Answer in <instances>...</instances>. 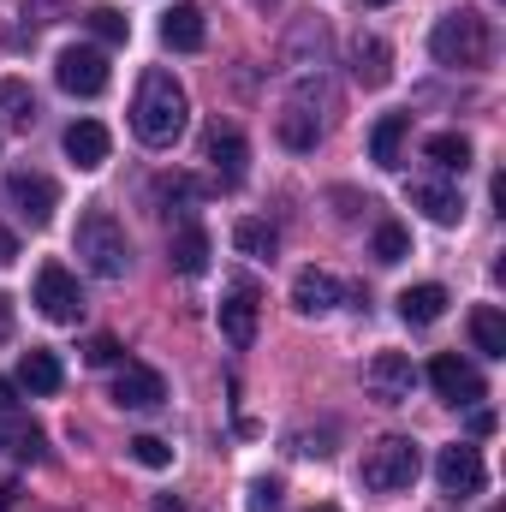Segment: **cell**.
Masks as SVG:
<instances>
[{
    "instance_id": "6da1fadb",
    "label": "cell",
    "mask_w": 506,
    "mask_h": 512,
    "mask_svg": "<svg viewBox=\"0 0 506 512\" xmlns=\"http://www.w3.org/2000/svg\"><path fill=\"white\" fill-rule=\"evenodd\" d=\"M191 126V102H185V84L173 72H143L137 84V102H131V131L149 143V149H173Z\"/></svg>"
},
{
    "instance_id": "7a4b0ae2",
    "label": "cell",
    "mask_w": 506,
    "mask_h": 512,
    "mask_svg": "<svg viewBox=\"0 0 506 512\" xmlns=\"http://www.w3.org/2000/svg\"><path fill=\"white\" fill-rule=\"evenodd\" d=\"M429 54H435L441 66H453V72H471V66H483V60L495 54V30H489V18H483L477 6H453L447 18H435Z\"/></svg>"
},
{
    "instance_id": "3957f363",
    "label": "cell",
    "mask_w": 506,
    "mask_h": 512,
    "mask_svg": "<svg viewBox=\"0 0 506 512\" xmlns=\"http://www.w3.org/2000/svg\"><path fill=\"white\" fill-rule=\"evenodd\" d=\"M78 256H84V268L90 274H102V280H120L131 268V239L126 227L108 215V209H90L84 221H78Z\"/></svg>"
},
{
    "instance_id": "277c9868",
    "label": "cell",
    "mask_w": 506,
    "mask_h": 512,
    "mask_svg": "<svg viewBox=\"0 0 506 512\" xmlns=\"http://www.w3.org/2000/svg\"><path fill=\"white\" fill-rule=\"evenodd\" d=\"M417 471H423V459H417V441H405V435H381L376 447L364 453V489H376V495H399V489H411L417 483Z\"/></svg>"
},
{
    "instance_id": "5b68a950",
    "label": "cell",
    "mask_w": 506,
    "mask_h": 512,
    "mask_svg": "<svg viewBox=\"0 0 506 512\" xmlns=\"http://www.w3.org/2000/svg\"><path fill=\"white\" fill-rule=\"evenodd\" d=\"M36 310L48 322H78L84 316V286L66 262H42L36 268Z\"/></svg>"
},
{
    "instance_id": "8992f818",
    "label": "cell",
    "mask_w": 506,
    "mask_h": 512,
    "mask_svg": "<svg viewBox=\"0 0 506 512\" xmlns=\"http://www.w3.org/2000/svg\"><path fill=\"white\" fill-rule=\"evenodd\" d=\"M435 483H441V495L465 501V495H483L489 465H483V453H477L471 441H453V447H441V459H435Z\"/></svg>"
},
{
    "instance_id": "52a82bcc",
    "label": "cell",
    "mask_w": 506,
    "mask_h": 512,
    "mask_svg": "<svg viewBox=\"0 0 506 512\" xmlns=\"http://www.w3.org/2000/svg\"><path fill=\"white\" fill-rule=\"evenodd\" d=\"M54 84H60L66 96H102V90H108V54H102V48H60Z\"/></svg>"
},
{
    "instance_id": "ba28073f",
    "label": "cell",
    "mask_w": 506,
    "mask_h": 512,
    "mask_svg": "<svg viewBox=\"0 0 506 512\" xmlns=\"http://www.w3.org/2000/svg\"><path fill=\"white\" fill-rule=\"evenodd\" d=\"M256 316H262V292H256V280H233L227 298H221V334H227L233 352H251Z\"/></svg>"
},
{
    "instance_id": "9c48e42d",
    "label": "cell",
    "mask_w": 506,
    "mask_h": 512,
    "mask_svg": "<svg viewBox=\"0 0 506 512\" xmlns=\"http://www.w3.org/2000/svg\"><path fill=\"white\" fill-rule=\"evenodd\" d=\"M203 161L215 167V179L233 191V185H245V161H251V143H245V131L239 126H215L203 131Z\"/></svg>"
},
{
    "instance_id": "30bf717a",
    "label": "cell",
    "mask_w": 506,
    "mask_h": 512,
    "mask_svg": "<svg viewBox=\"0 0 506 512\" xmlns=\"http://www.w3.org/2000/svg\"><path fill=\"white\" fill-rule=\"evenodd\" d=\"M6 209H12L18 221H30V227H48L54 209H60V191H54V179H42V173H12V179H6Z\"/></svg>"
},
{
    "instance_id": "8fae6325",
    "label": "cell",
    "mask_w": 506,
    "mask_h": 512,
    "mask_svg": "<svg viewBox=\"0 0 506 512\" xmlns=\"http://www.w3.org/2000/svg\"><path fill=\"white\" fill-rule=\"evenodd\" d=\"M364 387H370V399H381V405H405L411 387H417V370H411L405 352H376L370 370H364Z\"/></svg>"
},
{
    "instance_id": "7c38bea8",
    "label": "cell",
    "mask_w": 506,
    "mask_h": 512,
    "mask_svg": "<svg viewBox=\"0 0 506 512\" xmlns=\"http://www.w3.org/2000/svg\"><path fill=\"white\" fill-rule=\"evenodd\" d=\"M346 66H352V78H358L364 90H381V84L393 78V48L381 42L376 30H358V36L346 42Z\"/></svg>"
},
{
    "instance_id": "4fadbf2b",
    "label": "cell",
    "mask_w": 506,
    "mask_h": 512,
    "mask_svg": "<svg viewBox=\"0 0 506 512\" xmlns=\"http://www.w3.org/2000/svg\"><path fill=\"white\" fill-rule=\"evenodd\" d=\"M429 387L447 399V405H477L489 387H483V376L465 364V358H453V352H441L435 364H429Z\"/></svg>"
},
{
    "instance_id": "5bb4252c",
    "label": "cell",
    "mask_w": 506,
    "mask_h": 512,
    "mask_svg": "<svg viewBox=\"0 0 506 512\" xmlns=\"http://www.w3.org/2000/svg\"><path fill=\"white\" fill-rule=\"evenodd\" d=\"M114 405H120V411H161V405H167V382H161V370H149V364H126V370L114 376Z\"/></svg>"
},
{
    "instance_id": "9a60e30c",
    "label": "cell",
    "mask_w": 506,
    "mask_h": 512,
    "mask_svg": "<svg viewBox=\"0 0 506 512\" xmlns=\"http://www.w3.org/2000/svg\"><path fill=\"white\" fill-rule=\"evenodd\" d=\"M340 298H346V286H340L328 268H298V274H292V310H298V316H328Z\"/></svg>"
},
{
    "instance_id": "2e32d148",
    "label": "cell",
    "mask_w": 506,
    "mask_h": 512,
    "mask_svg": "<svg viewBox=\"0 0 506 512\" xmlns=\"http://www.w3.org/2000/svg\"><path fill=\"white\" fill-rule=\"evenodd\" d=\"M161 42L173 48V54H197L203 42H209V24H203V6H191V0H179L167 18H161Z\"/></svg>"
},
{
    "instance_id": "e0dca14e",
    "label": "cell",
    "mask_w": 506,
    "mask_h": 512,
    "mask_svg": "<svg viewBox=\"0 0 506 512\" xmlns=\"http://www.w3.org/2000/svg\"><path fill=\"white\" fill-rule=\"evenodd\" d=\"M411 203H417L435 227H459V221H465V197H459L453 185H441V179H417V185H411Z\"/></svg>"
},
{
    "instance_id": "ac0fdd59",
    "label": "cell",
    "mask_w": 506,
    "mask_h": 512,
    "mask_svg": "<svg viewBox=\"0 0 506 512\" xmlns=\"http://www.w3.org/2000/svg\"><path fill=\"white\" fill-rule=\"evenodd\" d=\"M108 126L102 120H72L66 126V155H72V167H84V173H96L102 161H108Z\"/></svg>"
},
{
    "instance_id": "d6986e66",
    "label": "cell",
    "mask_w": 506,
    "mask_h": 512,
    "mask_svg": "<svg viewBox=\"0 0 506 512\" xmlns=\"http://www.w3.org/2000/svg\"><path fill=\"white\" fill-rule=\"evenodd\" d=\"M60 382H66V370H60V358H54L48 346H30V352L18 358V387H24V393L48 399V393H60Z\"/></svg>"
},
{
    "instance_id": "ffe728a7",
    "label": "cell",
    "mask_w": 506,
    "mask_h": 512,
    "mask_svg": "<svg viewBox=\"0 0 506 512\" xmlns=\"http://www.w3.org/2000/svg\"><path fill=\"white\" fill-rule=\"evenodd\" d=\"M399 316H405L411 328H429V322H441V316H447V286H435V280H423V286H405V292H399Z\"/></svg>"
},
{
    "instance_id": "44dd1931",
    "label": "cell",
    "mask_w": 506,
    "mask_h": 512,
    "mask_svg": "<svg viewBox=\"0 0 506 512\" xmlns=\"http://www.w3.org/2000/svg\"><path fill=\"white\" fill-rule=\"evenodd\" d=\"M405 137H411V114H381L376 131H370V161L376 167H399Z\"/></svg>"
},
{
    "instance_id": "7402d4cb",
    "label": "cell",
    "mask_w": 506,
    "mask_h": 512,
    "mask_svg": "<svg viewBox=\"0 0 506 512\" xmlns=\"http://www.w3.org/2000/svg\"><path fill=\"white\" fill-rule=\"evenodd\" d=\"M0 453H18V459H42V429H36L24 411H0Z\"/></svg>"
},
{
    "instance_id": "603a6c76",
    "label": "cell",
    "mask_w": 506,
    "mask_h": 512,
    "mask_svg": "<svg viewBox=\"0 0 506 512\" xmlns=\"http://www.w3.org/2000/svg\"><path fill=\"white\" fill-rule=\"evenodd\" d=\"M167 262H173L179 274H203V268H209V233H203V227H179L173 245H167Z\"/></svg>"
},
{
    "instance_id": "cb8c5ba5",
    "label": "cell",
    "mask_w": 506,
    "mask_h": 512,
    "mask_svg": "<svg viewBox=\"0 0 506 512\" xmlns=\"http://www.w3.org/2000/svg\"><path fill=\"white\" fill-rule=\"evenodd\" d=\"M471 340H477V352H483V358H506V316H501V304H477V310H471Z\"/></svg>"
},
{
    "instance_id": "d4e9b609",
    "label": "cell",
    "mask_w": 506,
    "mask_h": 512,
    "mask_svg": "<svg viewBox=\"0 0 506 512\" xmlns=\"http://www.w3.org/2000/svg\"><path fill=\"white\" fill-rule=\"evenodd\" d=\"M423 155H429L441 173H465V167H471V137H465V131H435V137L423 143Z\"/></svg>"
},
{
    "instance_id": "484cf974",
    "label": "cell",
    "mask_w": 506,
    "mask_h": 512,
    "mask_svg": "<svg viewBox=\"0 0 506 512\" xmlns=\"http://www.w3.org/2000/svg\"><path fill=\"white\" fill-rule=\"evenodd\" d=\"M280 143H286V149H316V143H322V126H316V114H310L304 102H292V108L280 114Z\"/></svg>"
},
{
    "instance_id": "4316f807",
    "label": "cell",
    "mask_w": 506,
    "mask_h": 512,
    "mask_svg": "<svg viewBox=\"0 0 506 512\" xmlns=\"http://www.w3.org/2000/svg\"><path fill=\"white\" fill-rule=\"evenodd\" d=\"M0 120H6V131H30L36 126V96L24 84H0Z\"/></svg>"
},
{
    "instance_id": "83f0119b",
    "label": "cell",
    "mask_w": 506,
    "mask_h": 512,
    "mask_svg": "<svg viewBox=\"0 0 506 512\" xmlns=\"http://www.w3.org/2000/svg\"><path fill=\"white\" fill-rule=\"evenodd\" d=\"M233 245H239L245 256H274L280 233H274L268 221H239V227H233Z\"/></svg>"
},
{
    "instance_id": "f1b7e54d",
    "label": "cell",
    "mask_w": 506,
    "mask_h": 512,
    "mask_svg": "<svg viewBox=\"0 0 506 512\" xmlns=\"http://www.w3.org/2000/svg\"><path fill=\"white\" fill-rule=\"evenodd\" d=\"M370 251H376V262H387V268H393V262H405V256H411V233H405L399 221H381Z\"/></svg>"
},
{
    "instance_id": "f546056e",
    "label": "cell",
    "mask_w": 506,
    "mask_h": 512,
    "mask_svg": "<svg viewBox=\"0 0 506 512\" xmlns=\"http://www.w3.org/2000/svg\"><path fill=\"white\" fill-rule=\"evenodd\" d=\"M90 30H96L102 42H126V36H131V18L120 12V6H96V12H90Z\"/></svg>"
},
{
    "instance_id": "4dcf8cb0",
    "label": "cell",
    "mask_w": 506,
    "mask_h": 512,
    "mask_svg": "<svg viewBox=\"0 0 506 512\" xmlns=\"http://www.w3.org/2000/svg\"><path fill=\"white\" fill-rule=\"evenodd\" d=\"M131 459L149 465V471H167V465H173V447H167L161 435H137V441H131Z\"/></svg>"
},
{
    "instance_id": "1f68e13d",
    "label": "cell",
    "mask_w": 506,
    "mask_h": 512,
    "mask_svg": "<svg viewBox=\"0 0 506 512\" xmlns=\"http://www.w3.org/2000/svg\"><path fill=\"white\" fill-rule=\"evenodd\" d=\"M155 197H161V203H197V179L173 173V179H161V185H155Z\"/></svg>"
},
{
    "instance_id": "d6a6232c",
    "label": "cell",
    "mask_w": 506,
    "mask_h": 512,
    "mask_svg": "<svg viewBox=\"0 0 506 512\" xmlns=\"http://www.w3.org/2000/svg\"><path fill=\"white\" fill-rule=\"evenodd\" d=\"M251 512H280V483H274V477L251 483Z\"/></svg>"
},
{
    "instance_id": "836d02e7",
    "label": "cell",
    "mask_w": 506,
    "mask_h": 512,
    "mask_svg": "<svg viewBox=\"0 0 506 512\" xmlns=\"http://www.w3.org/2000/svg\"><path fill=\"white\" fill-rule=\"evenodd\" d=\"M84 358H90V364H114V358H120V340H114V334H96Z\"/></svg>"
},
{
    "instance_id": "e575fe53",
    "label": "cell",
    "mask_w": 506,
    "mask_h": 512,
    "mask_svg": "<svg viewBox=\"0 0 506 512\" xmlns=\"http://www.w3.org/2000/svg\"><path fill=\"white\" fill-rule=\"evenodd\" d=\"M12 262H18V239L0 227V268H12Z\"/></svg>"
},
{
    "instance_id": "d590c367",
    "label": "cell",
    "mask_w": 506,
    "mask_h": 512,
    "mask_svg": "<svg viewBox=\"0 0 506 512\" xmlns=\"http://www.w3.org/2000/svg\"><path fill=\"white\" fill-rule=\"evenodd\" d=\"M0 411H18V382L0 376Z\"/></svg>"
},
{
    "instance_id": "8d00e7d4",
    "label": "cell",
    "mask_w": 506,
    "mask_h": 512,
    "mask_svg": "<svg viewBox=\"0 0 506 512\" xmlns=\"http://www.w3.org/2000/svg\"><path fill=\"white\" fill-rule=\"evenodd\" d=\"M0 340H12V298L0 292Z\"/></svg>"
},
{
    "instance_id": "74e56055",
    "label": "cell",
    "mask_w": 506,
    "mask_h": 512,
    "mask_svg": "<svg viewBox=\"0 0 506 512\" xmlns=\"http://www.w3.org/2000/svg\"><path fill=\"white\" fill-rule=\"evenodd\" d=\"M18 507V489H12V483H0V512H12Z\"/></svg>"
},
{
    "instance_id": "f35d334b",
    "label": "cell",
    "mask_w": 506,
    "mask_h": 512,
    "mask_svg": "<svg viewBox=\"0 0 506 512\" xmlns=\"http://www.w3.org/2000/svg\"><path fill=\"white\" fill-rule=\"evenodd\" d=\"M358 6H393V0H358Z\"/></svg>"
},
{
    "instance_id": "ab89813d",
    "label": "cell",
    "mask_w": 506,
    "mask_h": 512,
    "mask_svg": "<svg viewBox=\"0 0 506 512\" xmlns=\"http://www.w3.org/2000/svg\"><path fill=\"white\" fill-rule=\"evenodd\" d=\"M310 512H340V507H310Z\"/></svg>"
},
{
    "instance_id": "60d3db41",
    "label": "cell",
    "mask_w": 506,
    "mask_h": 512,
    "mask_svg": "<svg viewBox=\"0 0 506 512\" xmlns=\"http://www.w3.org/2000/svg\"><path fill=\"white\" fill-rule=\"evenodd\" d=\"M256 6H280V0H256Z\"/></svg>"
}]
</instances>
